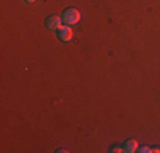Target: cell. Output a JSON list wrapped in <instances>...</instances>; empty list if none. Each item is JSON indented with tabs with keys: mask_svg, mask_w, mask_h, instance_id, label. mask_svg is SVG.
<instances>
[{
	"mask_svg": "<svg viewBox=\"0 0 160 153\" xmlns=\"http://www.w3.org/2000/svg\"><path fill=\"white\" fill-rule=\"evenodd\" d=\"M80 12L77 9H67L63 12L62 15V19H63V24L65 26H73V24H78V21H80Z\"/></svg>",
	"mask_w": 160,
	"mask_h": 153,
	"instance_id": "obj_1",
	"label": "cell"
},
{
	"mask_svg": "<svg viewBox=\"0 0 160 153\" xmlns=\"http://www.w3.org/2000/svg\"><path fill=\"white\" fill-rule=\"evenodd\" d=\"M72 37H73V31L70 26H63L58 29V39L62 43H68V41H72Z\"/></svg>",
	"mask_w": 160,
	"mask_h": 153,
	"instance_id": "obj_2",
	"label": "cell"
},
{
	"mask_svg": "<svg viewBox=\"0 0 160 153\" xmlns=\"http://www.w3.org/2000/svg\"><path fill=\"white\" fill-rule=\"evenodd\" d=\"M63 19L60 17V15H51V17H48L46 19V27L48 29H55V31H58L60 27H63Z\"/></svg>",
	"mask_w": 160,
	"mask_h": 153,
	"instance_id": "obj_3",
	"label": "cell"
},
{
	"mask_svg": "<svg viewBox=\"0 0 160 153\" xmlns=\"http://www.w3.org/2000/svg\"><path fill=\"white\" fill-rule=\"evenodd\" d=\"M136 150H138V143H136V140H128L126 143H124V151L133 153Z\"/></svg>",
	"mask_w": 160,
	"mask_h": 153,
	"instance_id": "obj_4",
	"label": "cell"
},
{
	"mask_svg": "<svg viewBox=\"0 0 160 153\" xmlns=\"http://www.w3.org/2000/svg\"><path fill=\"white\" fill-rule=\"evenodd\" d=\"M111 151L112 153H121V151H124V146H112Z\"/></svg>",
	"mask_w": 160,
	"mask_h": 153,
	"instance_id": "obj_5",
	"label": "cell"
},
{
	"mask_svg": "<svg viewBox=\"0 0 160 153\" xmlns=\"http://www.w3.org/2000/svg\"><path fill=\"white\" fill-rule=\"evenodd\" d=\"M136 151H138V153H150V151H152V148H148V146H142V148H138Z\"/></svg>",
	"mask_w": 160,
	"mask_h": 153,
	"instance_id": "obj_6",
	"label": "cell"
},
{
	"mask_svg": "<svg viewBox=\"0 0 160 153\" xmlns=\"http://www.w3.org/2000/svg\"><path fill=\"white\" fill-rule=\"evenodd\" d=\"M26 2H29V3H31V2H34V0H26Z\"/></svg>",
	"mask_w": 160,
	"mask_h": 153,
	"instance_id": "obj_7",
	"label": "cell"
}]
</instances>
